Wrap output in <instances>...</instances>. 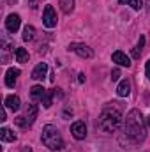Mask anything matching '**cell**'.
Returning a JSON list of instances; mask_svg holds the SVG:
<instances>
[{
  "mask_svg": "<svg viewBox=\"0 0 150 152\" xmlns=\"http://www.w3.org/2000/svg\"><path fill=\"white\" fill-rule=\"evenodd\" d=\"M125 134L133 140V143H141L147 138L145 118L140 110H131L125 118Z\"/></svg>",
  "mask_w": 150,
  "mask_h": 152,
  "instance_id": "6da1fadb",
  "label": "cell"
},
{
  "mask_svg": "<svg viewBox=\"0 0 150 152\" xmlns=\"http://www.w3.org/2000/svg\"><path fill=\"white\" fill-rule=\"evenodd\" d=\"M122 126V113L118 108L113 106H106L97 120V129L103 133H115L118 127Z\"/></svg>",
  "mask_w": 150,
  "mask_h": 152,
  "instance_id": "7a4b0ae2",
  "label": "cell"
},
{
  "mask_svg": "<svg viewBox=\"0 0 150 152\" xmlns=\"http://www.w3.org/2000/svg\"><path fill=\"white\" fill-rule=\"evenodd\" d=\"M41 140H42L44 147H48L50 151H62L64 149V138H62L60 131L57 129V126H53V124H46L42 127Z\"/></svg>",
  "mask_w": 150,
  "mask_h": 152,
  "instance_id": "3957f363",
  "label": "cell"
},
{
  "mask_svg": "<svg viewBox=\"0 0 150 152\" xmlns=\"http://www.w3.org/2000/svg\"><path fill=\"white\" fill-rule=\"evenodd\" d=\"M69 51H74L76 55H79L81 58H87V60L94 58L92 48H88L87 44H81V42H71V44H69Z\"/></svg>",
  "mask_w": 150,
  "mask_h": 152,
  "instance_id": "277c9868",
  "label": "cell"
},
{
  "mask_svg": "<svg viewBox=\"0 0 150 152\" xmlns=\"http://www.w3.org/2000/svg\"><path fill=\"white\" fill-rule=\"evenodd\" d=\"M42 23H44V27H48V28L57 27V14H55L53 5H46V7H44V12H42Z\"/></svg>",
  "mask_w": 150,
  "mask_h": 152,
  "instance_id": "5b68a950",
  "label": "cell"
},
{
  "mask_svg": "<svg viewBox=\"0 0 150 152\" xmlns=\"http://www.w3.org/2000/svg\"><path fill=\"white\" fill-rule=\"evenodd\" d=\"M71 133L76 140H85L87 138V126L83 120H76L71 124Z\"/></svg>",
  "mask_w": 150,
  "mask_h": 152,
  "instance_id": "8992f818",
  "label": "cell"
},
{
  "mask_svg": "<svg viewBox=\"0 0 150 152\" xmlns=\"http://www.w3.org/2000/svg\"><path fill=\"white\" fill-rule=\"evenodd\" d=\"M20 25H21V18H20V14H9L7 16V20H5V28L9 30V32H18V28H20Z\"/></svg>",
  "mask_w": 150,
  "mask_h": 152,
  "instance_id": "52a82bcc",
  "label": "cell"
},
{
  "mask_svg": "<svg viewBox=\"0 0 150 152\" xmlns=\"http://www.w3.org/2000/svg\"><path fill=\"white\" fill-rule=\"evenodd\" d=\"M113 62L115 64H118V66H122V67H131V58L124 53V51H115L111 55Z\"/></svg>",
  "mask_w": 150,
  "mask_h": 152,
  "instance_id": "ba28073f",
  "label": "cell"
},
{
  "mask_svg": "<svg viewBox=\"0 0 150 152\" xmlns=\"http://www.w3.org/2000/svg\"><path fill=\"white\" fill-rule=\"evenodd\" d=\"M20 69H14V67H11V69H7V73H5V85L9 87V88H12L14 85H16V80H18V76H20Z\"/></svg>",
  "mask_w": 150,
  "mask_h": 152,
  "instance_id": "9c48e42d",
  "label": "cell"
},
{
  "mask_svg": "<svg viewBox=\"0 0 150 152\" xmlns=\"http://www.w3.org/2000/svg\"><path fill=\"white\" fill-rule=\"evenodd\" d=\"M4 104H5V108H9V110L16 112V110H20L21 101H20V97H18V96H7V97H5V101H4Z\"/></svg>",
  "mask_w": 150,
  "mask_h": 152,
  "instance_id": "30bf717a",
  "label": "cell"
},
{
  "mask_svg": "<svg viewBox=\"0 0 150 152\" xmlns=\"http://www.w3.org/2000/svg\"><path fill=\"white\" fill-rule=\"evenodd\" d=\"M25 118H27V124L28 126H32L34 124V120H36V117H37V104H28L27 106V110H25V115H23Z\"/></svg>",
  "mask_w": 150,
  "mask_h": 152,
  "instance_id": "8fae6325",
  "label": "cell"
},
{
  "mask_svg": "<svg viewBox=\"0 0 150 152\" xmlns=\"http://www.w3.org/2000/svg\"><path fill=\"white\" fill-rule=\"evenodd\" d=\"M46 73H48V66H46L44 62H41V64H37V66L34 67L32 78H34V80H42V78L46 76Z\"/></svg>",
  "mask_w": 150,
  "mask_h": 152,
  "instance_id": "7c38bea8",
  "label": "cell"
},
{
  "mask_svg": "<svg viewBox=\"0 0 150 152\" xmlns=\"http://www.w3.org/2000/svg\"><path fill=\"white\" fill-rule=\"evenodd\" d=\"M44 94H46V88H44L42 85H34V87L30 88V97H32V101H39V99H42Z\"/></svg>",
  "mask_w": 150,
  "mask_h": 152,
  "instance_id": "4fadbf2b",
  "label": "cell"
},
{
  "mask_svg": "<svg viewBox=\"0 0 150 152\" xmlns=\"http://www.w3.org/2000/svg\"><path fill=\"white\" fill-rule=\"evenodd\" d=\"M129 92H131V83L127 80H122L118 83V87H117V94L120 97H125V96H129Z\"/></svg>",
  "mask_w": 150,
  "mask_h": 152,
  "instance_id": "5bb4252c",
  "label": "cell"
},
{
  "mask_svg": "<svg viewBox=\"0 0 150 152\" xmlns=\"http://www.w3.org/2000/svg\"><path fill=\"white\" fill-rule=\"evenodd\" d=\"M0 140L2 142H16V134L9 127H2L0 129Z\"/></svg>",
  "mask_w": 150,
  "mask_h": 152,
  "instance_id": "9a60e30c",
  "label": "cell"
},
{
  "mask_svg": "<svg viewBox=\"0 0 150 152\" xmlns=\"http://www.w3.org/2000/svg\"><path fill=\"white\" fill-rule=\"evenodd\" d=\"M14 57H16V60L21 62V64L28 62V51H27L25 48H16V50H14Z\"/></svg>",
  "mask_w": 150,
  "mask_h": 152,
  "instance_id": "2e32d148",
  "label": "cell"
},
{
  "mask_svg": "<svg viewBox=\"0 0 150 152\" xmlns=\"http://www.w3.org/2000/svg\"><path fill=\"white\" fill-rule=\"evenodd\" d=\"M55 96H57V90H55V88L46 90L44 97L41 99V101H42V106H44V108H50V106H51V101H53V97H55Z\"/></svg>",
  "mask_w": 150,
  "mask_h": 152,
  "instance_id": "e0dca14e",
  "label": "cell"
},
{
  "mask_svg": "<svg viewBox=\"0 0 150 152\" xmlns=\"http://www.w3.org/2000/svg\"><path fill=\"white\" fill-rule=\"evenodd\" d=\"M58 4H60V9L64 14H71L74 9V0H58Z\"/></svg>",
  "mask_w": 150,
  "mask_h": 152,
  "instance_id": "ac0fdd59",
  "label": "cell"
},
{
  "mask_svg": "<svg viewBox=\"0 0 150 152\" xmlns=\"http://www.w3.org/2000/svg\"><path fill=\"white\" fill-rule=\"evenodd\" d=\"M143 46H145V37L141 36V37L138 39V44H136V46H134V50H133V57H134V58H140V57H141Z\"/></svg>",
  "mask_w": 150,
  "mask_h": 152,
  "instance_id": "d6986e66",
  "label": "cell"
},
{
  "mask_svg": "<svg viewBox=\"0 0 150 152\" xmlns=\"http://www.w3.org/2000/svg\"><path fill=\"white\" fill-rule=\"evenodd\" d=\"M122 5H131L134 11H140L143 7V0H118Z\"/></svg>",
  "mask_w": 150,
  "mask_h": 152,
  "instance_id": "ffe728a7",
  "label": "cell"
},
{
  "mask_svg": "<svg viewBox=\"0 0 150 152\" xmlns=\"http://www.w3.org/2000/svg\"><path fill=\"white\" fill-rule=\"evenodd\" d=\"M34 37H36V28L32 25H27L23 28V41H32Z\"/></svg>",
  "mask_w": 150,
  "mask_h": 152,
  "instance_id": "44dd1931",
  "label": "cell"
},
{
  "mask_svg": "<svg viewBox=\"0 0 150 152\" xmlns=\"http://www.w3.org/2000/svg\"><path fill=\"white\" fill-rule=\"evenodd\" d=\"M118 78H120V71H118V69H115V71L111 73V80H113V81H117Z\"/></svg>",
  "mask_w": 150,
  "mask_h": 152,
  "instance_id": "7402d4cb",
  "label": "cell"
},
{
  "mask_svg": "<svg viewBox=\"0 0 150 152\" xmlns=\"http://www.w3.org/2000/svg\"><path fill=\"white\" fill-rule=\"evenodd\" d=\"M145 75H147V78L150 80V60H147V66H145Z\"/></svg>",
  "mask_w": 150,
  "mask_h": 152,
  "instance_id": "603a6c76",
  "label": "cell"
},
{
  "mask_svg": "<svg viewBox=\"0 0 150 152\" xmlns=\"http://www.w3.org/2000/svg\"><path fill=\"white\" fill-rule=\"evenodd\" d=\"M28 4H30V7H32V9H36V7H37V0H28Z\"/></svg>",
  "mask_w": 150,
  "mask_h": 152,
  "instance_id": "cb8c5ba5",
  "label": "cell"
},
{
  "mask_svg": "<svg viewBox=\"0 0 150 152\" xmlns=\"http://www.w3.org/2000/svg\"><path fill=\"white\" fill-rule=\"evenodd\" d=\"M0 120H2V122L5 120V110H4V108L0 110Z\"/></svg>",
  "mask_w": 150,
  "mask_h": 152,
  "instance_id": "d4e9b609",
  "label": "cell"
},
{
  "mask_svg": "<svg viewBox=\"0 0 150 152\" xmlns=\"http://www.w3.org/2000/svg\"><path fill=\"white\" fill-rule=\"evenodd\" d=\"M78 81H79V83H83V81H85V75H83V73H79V75H78Z\"/></svg>",
  "mask_w": 150,
  "mask_h": 152,
  "instance_id": "484cf974",
  "label": "cell"
},
{
  "mask_svg": "<svg viewBox=\"0 0 150 152\" xmlns=\"http://www.w3.org/2000/svg\"><path fill=\"white\" fill-rule=\"evenodd\" d=\"M23 152H32V149H30V147H25V149H23Z\"/></svg>",
  "mask_w": 150,
  "mask_h": 152,
  "instance_id": "4316f807",
  "label": "cell"
},
{
  "mask_svg": "<svg viewBox=\"0 0 150 152\" xmlns=\"http://www.w3.org/2000/svg\"><path fill=\"white\" fill-rule=\"evenodd\" d=\"M147 7H149V12H150V0H147Z\"/></svg>",
  "mask_w": 150,
  "mask_h": 152,
  "instance_id": "83f0119b",
  "label": "cell"
},
{
  "mask_svg": "<svg viewBox=\"0 0 150 152\" xmlns=\"http://www.w3.org/2000/svg\"><path fill=\"white\" fill-rule=\"evenodd\" d=\"M147 122H149V126H150V117H149V118H147Z\"/></svg>",
  "mask_w": 150,
  "mask_h": 152,
  "instance_id": "f1b7e54d",
  "label": "cell"
}]
</instances>
